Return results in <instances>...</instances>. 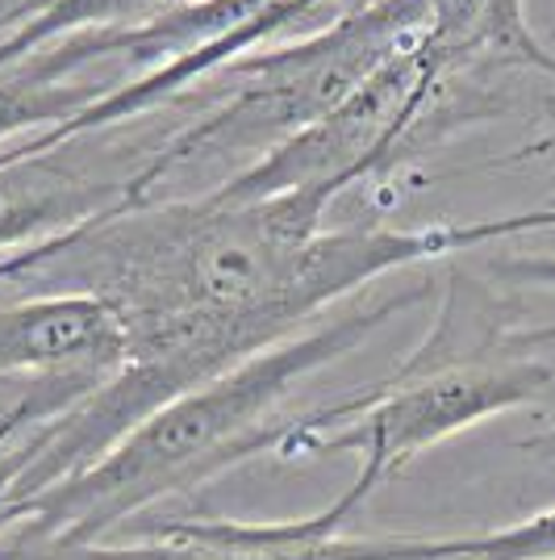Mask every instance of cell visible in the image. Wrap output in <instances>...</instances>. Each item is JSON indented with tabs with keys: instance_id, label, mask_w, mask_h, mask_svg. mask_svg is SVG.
<instances>
[{
	"instance_id": "cell-1",
	"label": "cell",
	"mask_w": 555,
	"mask_h": 560,
	"mask_svg": "<svg viewBox=\"0 0 555 560\" xmlns=\"http://www.w3.org/2000/svg\"><path fill=\"white\" fill-rule=\"evenodd\" d=\"M322 218L326 201L314 192L259 201L205 192L126 206L50 238L25 280L43 293H88L114 305L130 355L117 376L17 440L25 514L34 498L96 465L160 406L293 339L355 289L468 247L555 231V206L481 222L347 231H326Z\"/></svg>"
},
{
	"instance_id": "cell-2",
	"label": "cell",
	"mask_w": 555,
	"mask_h": 560,
	"mask_svg": "<svg viewBox=\"0 0 555 560\" xmlns=\"http://www.w3.org/2000/svg\"><path fill=\"white\" fill-rule=\"evenodd\" d=\"M426 298L430 280H417L368 305H351L347 314L302 330L272 351H259L247 364L160 406L96 465L34 498L17 536L63 548L105 544L117 539L121 523L139 518L151 506L167 498H188L213 477L247 465L263 452H276L297 422L280 419L284 397L305 376L351 355L371 330H380L389 318L414 310Z\"/></svg>"
},
{
	"instance_id": "cell-3",
	"label": "cell",
	"mask_w": 555,
	"mask_h": 560,
	"mask_svg": "<svg viewBox=\"0 0 555 560\" xmlns=\"http://www.w3.org/2000/svg\"><path fill=\"white\" fill-rule=\"evenodd\" d=\"M547 397H555V323L522 327L485 280L456 268L422 348L364 394L297 419L276 456L355 452L364 460L359 477L334 498L355 518L371 493L426 447Z\"/></svg>"
},
{
	"instance_id": "cell-4",
	"label": "cell",
	"mask_w": 555,
	"mask_h": 560,
	"mask_svg": "<svg viewBox=\"0 0 555 560\" xmlns=\"http://www.w3.org/2000/svg\"><path fill=\"white\" fill-rule=\"evenodd\" d=\"M422 25L426 0H359L297 43L259 47L217 68L172 101L188 121L151 151L134 180L139 206L185 164H226L243 155L247 167L259 164L293 135L334 114L371 71L417 43Z\"/></svg>"
},
{
	"instance_id": "cell-5",
	"label": "cell",
	"mask_w": 555,
	"mask_h": 560,
	"mask_svg": "<svg viewBox=\"0 0 555 560\" xmlns=\"http://www.w3.org/2000/svg\"><path fill=\"white\" fill-rule=\"evenodd\" d=\"M351 514L330 502L309 518H167L139 523L134 539L34 544L13 536L0 560H435V536H343Z\"/></svg>"
},
{
	"instance_id": "cell-6",
	"label": "cell",
	"mask_w": 555,
	"mask_h": 560,
	"mask_svg": "<svg viewBox=\"0 0 555 560\" xmlns=\"http://www.w3.org/2000/svg\"><path fill=\"white\" fill-rule=\"evenodd\" d=\"M126 327L114 305L88 293H34L0 302V381L63 385L93 394L126 369Z\"/></svg>"
},
{
	"instance_id": "cell-7",
	"label": "cell",
	"mask_w": 555,
	"mask_h": 560,
	"mask_svg": "<svg viewBox=\"0 0 555 560\" xmlns=\"http://www.w3.org/2000/svg\"><path fill=\"white\" fill-rule=\"evenodd\" d=\"M134 180L139 172H96L68 160L63 151H0V256L38 247L93 218L139 206Z\"/></svg>"
},
{
	"instance_id": "cell-8",
	"label": "cell",
	"mask_w": 555,
	"mask_h": 560,
	"mask_svg": "<svg viewBox=\"0 0 555 560\" xmlns=\"http://www.w3.org/2000/svg\"><path fill=\"white\" fill-rule=\"evenodd\" d=\"M414 47L447 84L501 89L513 71L555 75V55L531 30L527 0H426Z\"/></svg>"
},
{
	"instance_id": "cell-9",
	"label": "cell",
	"mask_w": 555,
	"mask_h": 560,
	"mask_svg": "<svg viewBox=\"0 0 555 560\" xmlns=\"http://www.w3.org/2000/svg\"><path fill=\"white\" fill-rule=\"evenodd\" d=\"M185 0H17L0 30V71L29 59L34 50L50 47L71 34L88 30H130L163 18Z\"/></svg>"
},
{
	"instance_id": "cell-10",
	"label": "cell",
	"mask_w": 555,
	"mask_h": 560,
	"mask_svg": "<svg viewBox=\"0 0 555 560\" xmlns=\"http://www.w3.org/2000/svg\"><path fill=\"white\" fill-rule=\"evenodd\" d=\"M435 560H555V506L497 532L435 536Z\"/></svg>"
},
{
	"instance_id": "cell-11",
	"label": "cell",
	"mask_w": 555,
	"mask_h": 560,
	"mask_svg": "<svg viewBox=\"0 0 555 560\" xmlns=\"http://www.w3.org/2000/svg\"><path fill=\"white\" fill-rule=\"evenodd\" d=\"M22 440V435H17ZM17 440L0 444V536L9 527L25 523V502L17 493V477H22V452H17Z\"/></svg>"
},
{
	"instance_id": "cell-12",
	"label": "cell",
	"mask_w": 555,
	"mask_h": 560,
	"mask_svg": "<svg viewBox=\"0 0 555 560\" xmlns=\"http://www.w3.org/2000/svg\"><path fill=\"white\" fill-rule=\"evenodd\" d=\"M488 272L518 284H543L555 289V256H501L488 264Z\"/></svg>"
},
{
	"instance_id": "cell-13",
	"label": "cell",
	"mask_w": 555,
	"mask_h": 560,
	"mask_svg": "<svg viewBox=\"0 0 555 560\" xmlns=\"http://www.w3.org/2000/svg\"><path fill=\"white\" fill-rule=\"evenodd\" d=\"M50 243V238H47ZM47 243H38V247H22V252H9V256H0V284H13V280H25L43 256H47Z\"/></svg>"
},
{
	"instance_id": "cell-14",
	"label": "cell",
	"mask_w": 555,
	"mask_h": 560,
	"mask_svg": "<svg viewBox=\"0 0 555 560\" xmlns=\"http://www.w3.org/2000/svg\"><path fill=\"white\" fill-rule=\"evenodd\" d=\"M547 109H555V96H547L543 101ZM555 151V130L552 135H543V139H534V142H527V147H518V151H509V155H501L493 167H509V164H527V160H543V155H552Z\"/></svg>"
},
{
	"instance_id": "cell-15",
	"label": "cell",
	"mask_w": 555,
	"mask_h": 560,
	"mask_svg": "<svg viewBox=\"0 0 555 560\" xmlns=\"http://www.w3.org/2000/svg\"><path fill=\"white\" fill-rule=\"evenodd\" d=\"M518 447H522L527 456H534V460H555V422H547L539 435H527Z\"/></svg>"
},
{
	"instance_id": "cell-16",
	"label": "cell",
	"mask_w": 555,
	"mask_h": 560,
	"mask_svg": "<svg viewBox=\"0 0 555 560\" xmlns=\"http://www.w3.org/2000/svg\"><path fill=\"white\" fill-rule=\"evenodd\" d=\"M255 4H268V0H255Z\"/></svg>"
}]
</instances>
